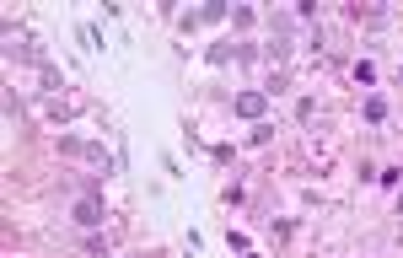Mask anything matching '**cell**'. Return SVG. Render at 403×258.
<instances>
[{
  "label": "cell",
  "mask_w": 403,
  "mask_h": 258,
  "mask_svg": "<svg viewBox=\"0 0 403 258\" xmlns=\"http://www.w3.org/2000/svg\"><path fill=\"white\" fill-rule=\"evenodd\" d=\"M102 215H108V205H102L97 194L75 199V221H81V226H102Z\"/></svg>",
  "instance_id": "1"
},
{
  "label": "cell",
  "mask_w": 403,
  "mask_h": 258,
  "mask_svg": "<svg viewBox=\"0 0 403 258\" xmlns=\"http://www.w3.org/2000/svg\"><path fill=\"white\" fill-rule=\"evenodd\" d=\"M232 108L242 113V119H258V113H264V92H242V97H237Z\"/></svg>",
  "instance_id": "2"
},
{
  "label": "cell",
  "mask_w": 403,
  "mask_h": 258,
  "mask_svg": "<svg viewBox=\"0 0 403 258\" xmlns=\"http://www.w3.org/2000/svg\"><path fill=\"white\" fill-rule=\"evenodd\" d=\"M366 119L382 124V119H387V102H382V97H366Z\"/></svg>",
  "instance_id": "3"
}]
</instances>
